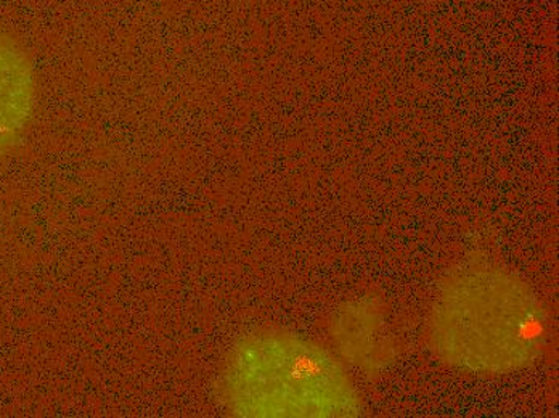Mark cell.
<instances>
[{"label":"cell","instance_id":"cell-4","mask_svg":"<svg viewBox=\"0 0 559 418\" xmlns=\"http://www.w3.org/2000/svg\"><path fill=\"white\" fill-rule=\"evenodd\" d=\"M336 351L367 373H377L392 356V335L383 306L373 299L344 302L330 319Z\"/></svg>","mask_w":559,"mask_h":418},{"label":"cell","instance_id":"cell-3","mask_svg":"<svg viewBox=\"0 0 559 418\" xmlns=\"http://www.w3.org/2000/svg\"><path fill=\"white\" fill-rule=\"evenodd\" d=\"M37 107V76L28 50L0 33V159L15 152L29 131Z\"/></svg>","mask_w":559,"mask_h":418},{"label":"cell","instance_id":"cell-1","mask_svg":"<svg viewBox=\"0 0 559 418\" xmlns=\"http://www.w3.org/2000/svg\"><path fill=\"white\" fill-rule=\"evenodd\" d=\"M547 327L545 306L526 282L496 264L469 263L439 287L426 339L460 372L507 375L542 358Z\"/></svg>","mask_w":559,"mask_h":418},{"label":"cell","instance_id":"cell-2","mask_svg":"<svg viewBox=\"0 0 559 418\" xmlns=\"http://www.w3.org/2000/svg\"><path fill=\"white\" fill-rule=\"evenodd\" d=\"M221 396L237 417H354L362 410L336 356L283 330H259L231 348Z\"/></svg>","mask_w":559,"mask_h":418}]
</instances>
